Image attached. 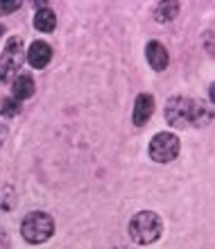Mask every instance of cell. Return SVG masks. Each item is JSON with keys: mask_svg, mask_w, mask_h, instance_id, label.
Segmentation results:
<instances>
[{"mask_svg": "<svg viewBox=\"0 0 215 249\" xmlns=\"http://www.w3.org/2000/svg\"><path fill=\"white\" fill-rule=\"evenodd\" d=\"M34 27H36L39 32H53L54 27H57V16H54L53 9L41 7L39 12L34 14Z\"/></svg>", "mask_w": 215, "mask_h": 249, "instance_id": "10", "label": "cell"}, {"mask_svg": "<svg viewBox=\"0 0 215 249\" xmlns=\"http://www.w3.org/2000/svg\"><path fill=\"white\" fill-rule=\"evenodd\" d=\"M177 14H179V2H159L154 9V18L159 23H170L177 18Z\"/></svg>", "mask_w": 215, "mask_h": 249, "instance_id": "11", "label": "cell"}, {"mask_svg": "<svg viewBox=\"0 0 215 249\" xmlns=\"http://www.w3.org/2000/svg\"><path fill=\"white\" fill-rule=\"evenodd\" d=\"M34 91H36V84H34V79L32 75H25V72H20L18 77L12 82V98L16 100H27V98H32Z\"/></svg>", "mask_w": 215, "mask_h": 249, "instance_id": "9", "label": "cell"}, {"mask_svg": "<svg viewBox=\"0 0 215 249\" xmlns=\"http://www.w3.org/2000/svg\"><path fill=\"white\" fill-rule=\"evenodd\" d=\"M0 249H9V238L2 229H0Z\"/></svg>", "mask_w": 215, "mask_h": 249, "instance_id": "14", "label": "cell"}, {"mask_svg": "<svg viewBox=\"0 0 215 249\" xmlns=\"http://www.w3.org/2000/svg\"><path fill=\"white\" fill-rule=\"evenodd\" d=\"M23 61H25L23 39H20V36H12V39L5 43V50H2V57H0V82L12 84L14 79L20 75Z\"/></svg>", "mask_w": 215, "mask_h": 249, "instance_id": "4", "label": "cell"}, {"mask_svg": "<svg viewBox=\"0 0 215 249\" xmlns=\"http://www.w3.org/2000/svg\"><path fill=\"white\" fill-rule=\"evenodd\" d=\"M145 57H147V61H150V66L154 71H165L170 64L168 50H165V46L159 43V41H150V43L145 46Z\"/></svg>", "mask_w": 215, "mask_h": 249, "instance_id": "8", "label": "cell"}, {"mask_svg": "<svg viewBox=\"0 0 215 249\" xmlns=\"http://www.w3.org/2000/svg\"><path fill=\"white\" fill-rule=\"evenodd\" d=\"M27 64L32 66V68H46L48 64H50V59H53V48L48 46L46 41H34L32 46H30V50H27L25 54Z\"/></svg>", "mask_w": 215, "mask_h": 249, "instance_id": "6", "label": "cell"}, {"mask_svg": "<svg viewBox=\"0 0 215 249\" xmlns=\"http://www.w3.org/2000/svg\"><path fill=\"white\" fill-rule=\"evenodd\" d=\"M179 150H181V143H179V138H177L172 131H159L150 141V157H152V161H157V163H170V161H175V159L179 157Z\"/></svg>", "mask_w": 215, "mask_h": 249, "instance_id": "5", "label": "cell"}, {"mask_svg": "<svg viewBox=\"0 0 215 249\" xmlns=\"http://www.w3.org/2000/svg\"><path fill=\"white\" fill-rule=\"evenodd\" d=\"M152 113H154V95L150 93H141L134 102V124L136 127H143L147 120L152 118Z\"/></svg>", "mask_w": 215, "mask_h": 249, "instance_id": "7", "label": "cell"}, {"mask_svg": "<svg viewBox=\"0 0 215 249\" xmlns=\"http://www.w3.org/2000/svg\"><path fill=\"white\" fill-rule=\"evenodd\" d=\"M163 233V220L154 211H138L129 220V238L138 245L157 243Z\"/></svg>", "mask_w": 215, "mask_h": 249, "instance_id": "2", "label": "cell"}, {"mask_svg": "<svg viewBox=\"0 0 215 249\" xmlns=\"http://www.w3.org/2000/svg\"><path fill=\"white\" fill-rule=\"evenodd\" d=\"M20 111V100H16V98H5L2 100V105H0V113L2 116H16V113Z\"/></svg>", "mask_w": 215, "mask_h": 249, "instance_id": "12", "label": "cell"}, {"mask_svg": "<svg viewBox=\"0 0 215 249\" xmlns=\"http://www.w3.org/2000/svg\"><path fill=\"white\" fill-rule=\"evenodd\" d=\"M20 9V2H0V16L5 14H14Z\"/></svg>", "mask_w": 215, "mask_h": 249, "instance_id": "13", "label": "cell"}, {"mask_svg": "<svg viewBox=\"0 0 215 249\" xmlns=\"http://www.w3.org/2000/svg\"><path fill=\"white\" fill-rule=\"evenodd\" d=\"M2 32H5V27H0V34H2Z\"/></svg>", "mask_w": 215, "mask_h": 249, "instance_id": "15", "label": "cell"}, {"mask_svg": "<svg viewBox=\"0 0 215 249\" xmlns=\"http://www.w3.org/2000/svg\"><path fill=\"white\" fill-rule=\"evenodd\" d=\"M54 233V220L43 211H32L20 222V236L30 245H41L50 240Z\"/></svg>", "mask_w": 215, "mask_h": 249, "instance_id": "3", "label": "cell"}, {"mask_svg": "<svg viewBox=\"0 0 215 249\" xmlns=\"http://www.w3.org/2000/svg\"><path fill=\"white\" fill-rule=\"evenodd\" d=\"M165 120L177 129L183 127H204L211 123V109L202 100L188 95H175L165 105Z\"/></svg>", "mask_w": 215, "mask_h": 249, "instance_id": "1", "label": "cell"}]
</instances>
